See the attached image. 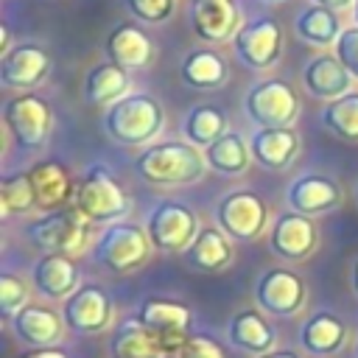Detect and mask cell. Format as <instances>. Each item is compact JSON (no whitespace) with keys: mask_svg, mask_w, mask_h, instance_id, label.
I'll return each instance as SVG.
<instances>
[{"mask_svg":"<svg viewBox=\"0 0 358 358\" xmlns=\"http://www.w3.org/2000/svg\"><path fill=\"white\" fill-rule=\"evenodd\" d=\"M165 126V112L157 98L148 92H129L120 101L109 103L103 112V131L112 143L123 148H137L151 140Z\"/></svg>","mask_w":358,"mask_h":358,"instance_id":"obj_1","label":"cell"},{"mask_svg":"<svg viewBox=\"0 0 358 358\" xmlns=\"http://www.w3.org/2000/svg\"><path fill=\"white\" fill-rule=\"evenodd\" d=\"M134 171L148 185L173 187L201 179L207 162H204V151H199L193 143L171 140V143L145 145L134 159Z\"/></svg>","mask_w":358,"mask_h":358,"instance_id":"obj_2","label":"cell"},{"mask_svg":"<svg viewBox=\"0 0 358 358\" xmlns=\"http://www.w3.org/2000/svg\"><path fill=\"white\" fill-rule=\"evenodd\" d=\"M73 207L90 224H115L129 213L131 199L103 165H90L76 185Z\"/></svg>","mask_w":358,"mask_h":358,"instance_id":"obj_3","label":"cell"},{"mask_svg":"<svg viewBox=\"0 0 358 358\" xmlns=\"http://www.w3.org/2000/svg\"><path fill=\"white\" fill-rule=\"evenodd\" d=\"M151 249L154 246L143 227H137L131 221H115L95 241L92 257L112 274H129L148 260Z\"/></svg>","mask_w":358,"mask_h":358,"instance_id":"obj_4","label":"cell"},{"mask_svg":"<svg viewBox=\"0 0 358 358\" xmlns=\"http://www.w3.org/2000/svg\"><path fill=\"white\" fill-rule=\"evenodd\" d=\"M87 218L76 207L53 210L28 224V241L42 255H78L87 246Z\"/></svg>","mask_w":358,"mask_h":358,"instance_id":"obj_5","label":"cell"},{"mask_svg":"<svg viewBox=\"0 0 358 358\" xmlns=\"http://www.w3.org/2000/svg\"><path fill=\"white\" fill-rule=\"evenodd\" d=\"M243 112L257 129H291L299 115V98L282 78H263L243 95Z\"/></svg>","mask_w":358,"mask_h":358,"instance_id":"obj_6","label":"cell"},{"mask_svg":"<svg viewBox=\"0 0 358 358\" xmlns=\"http://www.w3.org/2000/svg\"><path fill=\"white\" fill-rule=\"evenodd\" d=\"M145 232L151 246L159 252H187V246L199 235V218L185 201L162 199L151 207L145 218Z\"/></svg>","mask_w":358,"mask_h":358,"instance_id":"obj_7","label":"cell"},{"mask_svg":"<svg viewBox=\"0 0 358 358\" xmlns=\"http://www.w3.org/2000/svg\"><path fill=\"white\" fill-rule=\"evenodd\" d=\"M3 126L8 129L11 140L20 148H39L45 145L50 126H53V112L45 98L34 92H20L3 103Z\"/></svg>","mask_w":358,"mask_h":358,"instance_id":"obj_8","label":"cell"},{"mask_svg":"<svg viewBox=\"0 0 358 358\" xmlns=\"http://www.w3.org/2000/svg\"><path fill=\"white\" fill-rule=\"evenodd\" d=\"M215 224L229 238L255 241L268 224V207L255 190H229L215 201Z\"/></svg>","mask_w":358,"mask_h":358,"instance_id":"obj_9","label":"cell"},{"mask_svg":"<svg viewBox=\"0 0 358 358\" xmlns=\"http://www.w3.org/2000/svg\"><path fill=\"white\" fill-rule=\"evenodd\" d=\"M232 50L241 64L252 70H268L282 53V28L274 17H255L238 28L232 36Z\"/></svg>","mask_w":358,"mask_h":358,"instance_id":"obj_10","label":"cell"},{"mask_svg":"<svg viewBox=\"0 0 358 358\" xmlns=\"http://www.w3.org/2000/svg\"><path fill=\"white\" fill-rule=\"evenodd\" d=\"M305 296H308L305 280L296 271L282 268V266L266 268L255 282V299H257L260 310H266L271 316L288 319V316L299 313L305 305Z\"/></svg>","mask_w":358,"mask_h":358,"instance_id":"obj_11","label":"cell"},{"mask_svg":"<svg viewBox=\"0 0 358 358\" xmlns=\"http://www.w3.org/2000/svg\"><path fill=\"white\" fill-rule=\"evenodd\" d=\"M112 316H115L112 299H109L106 288H101L95 282L81 285L62 305L64 327L70 333H78V336H95V333L106 330L112 324Z\"/></svg>","mask_w":358,"mask_h":358,"instance_id":"obj_12","label":"cell"},{"mask_svg":"<svg viewBox=\"0 0 358 358\" xmlns=\"http://www.w3.org/2000/svg\"><path fill=\"white\" fill-rule=\"evenodd\" d=\"M319 246V232L308 215H299L294 210L280 213L268 229V249L288 263H299L313 255Z\"/></svg>","mask_w":358,"mask_h":358,"instance_id":"obj_13","label":"cell"},{"mask_svg":"<svg viewBox=\"0 0 358 358\" xmlns=\"http://www.w3.org/2000/svg\"><path fill=\"white\" fill-rule=\"evenodd\" d=\"M285 204L288 210L308 218L324 215L341 204V187L324 173H302L285 187Z\"/></svg>","mask_w":358,"mask_h":358,"instance_id":"obj_14","label":"cell"},{"mask_svg":"<svg viewBox=\"0 0 358 358\" xmlns=\"http://www.w3.org/2000/svg\"><path fill=\"white\" fill-rule=\"evenodd\" d=\"M50 70V56L45 48L34 42L14 45L0 59V84L6 90H31L36 87Z\"/></svg>","mask_w":358,"mask_h":358,"instance_id":"obj_15","label":"cell"},{"mask_svg":"<svg viewBox=\"0 0 358 358\" xmlns=\"http://www.w3.org/2000/svg\"><path fill=\"white\" fill-rule=\"evenodd\" d=\"M190 28L201 42H232L241 28V14L235 0H193Z\"/></svg>","mask_w":358,"mask_h":358,"instance_id":"obj_16","label":"cell"},{"mask_svg":"<svg viewBox=\"0 0 358 358\" xmlns=\"http://www.w3.org/2000/svg\"><path fill=\"white\" fill-rule=\"evenodd\" d=\"M103 53H106V62H112L123 70H137L151 62L154 42L148 39V34L140 25L120 22L109 31V36L103 42Z\"/></svg>","mask_w":358,"mask_h":358,"instance_id":"obj_17","label":"cell"},{"mask_svg":"<svg viewBox=\"0 0 358 358\" xmlns=\"http://www.w3.org/2000/svg\"><path fill=\"white\" fill-rule=\"evenodd\" d=\"M11 327H14V336L31 347V350H42V347H53L59 338H62V330H64V319L45 308V305H36V302H28L14 319H11Z\"/></svg>","mask_w":358,"mask_h":358,"instance_id":"obj_18","label":"cell"},{"mask_svg":"<svg viewBox=\"0 0 358 358\" xmlns=\"http://www.w3.org/2000/svg\"><path fill=\"white\" fill-rule=\"evenodd\" d=\"M350 81L352 76L344 70V64L333 53H319L302 67V87L308 90V95L327 101V103L347 95Z\"/></svg>","mask_w":358,"mask_h":358,"instance_id":"obj_19","label":"cell"},{"mask_svg":"<svg viewBox=\"0 0 358 358\" xmlns=\"http://www.w3.org/2000/svg\"><path fill=\"white\" fill-rule=\"evenodd\" d=\"M34 288L45 299H67L78 285V266L67 255H42L31 268Z\"/></svg>","mask_w":358,"mask_h":358,"instance_id":"obj_20","label":"cell"},{"mask_svg":"<svg viewBox=\"0 0 358 358\" xmlns=\"http://www.w3.org/2000/svg\"><path fill=\"white\" fill-rule=\"evenodd\" d=\"M252 159L266 171H282L299 154V137L294 129H257L249 137Z\"/></svg>","mask_w":358,"mask_h":358,"instance_id":"obj_21","label":"cell"},{"mask_svg":"<svg viewBox=\"0 0 358 358\" xmlns=\"http://www.w3.org/2000/svg\"><path fill=\"white\" fill-rule=\"evenodd\" d=\"M227 338L232 347L243 350V352H255V355H266L271 352L274 341H277V333L274 327L266 322V316L255 308H243L238 310L232 319H229V327H227Z\"/></svg>","mask_w":358,"mask_h":358,"instance_id":"obj_22","label":"cell"},{"mask_svg":"<svg viewBox=\"0 0 358 358\" xmlns=\"http://www.w3.org/2000/svg\"><path fill=\"white\" fill-rule=\"evenodd\" d=\"M347 341V324L341 316L330 313V310H316L310 313L302 327H299V344L310 352V355H333L344 347Z\"/></svg>","mask_w":358,"mask_h":358,"instance_id":"obj_23","label":"cell"},{"mask_svg":"<svg viewBox=\"0 0 358 358\" xmlns=\"http://www.w3.org/2000/svg\"><path fill=\"white\" fill-rule=\"evenodd\" d=\"M28 176H31V185H34V193H36V207L39 210H62L67 204V199H73V193H76V187L70 182V173L56 159L36 162L28 171Z\"/></svg>","mask_w":358,"mask_h":358,"instance_id":"obj_24","label":"cell"},{"mask_svg":"<svg viewBox=\"0 0 358 358\" xmlns=\"http://www.w3.org/2000/svg\"><path fill=\"white\" fill-rule=\"evenodd\" d=\"M179 78L190 90H218L227 81V62L210 48H193L179 64Z\"/></svg>","mask_w":358,"mask_h":358,"instance_id":"obj_25","label":"cell"},{"mask_svg":"<svg viewBox=\"0 0 358 358\" xmlns=\"http://www.w3.org/2000/svg\"><path fill=\"white\" fill-rule=\"evenodd\" d=\"M134 319L151 333V336H168V333H185L193 313L187 305L173 302V299H157L148 296L140 302Z\"/></svg>","mask_w":358,"mask_h":358,"instance_id":"obj_26","label":"cell"},{"mask_svg":"<svg viewBox=\"0 0 358 358\" xmlns=\"http://www.w3.org/2000/svg\"><path fill=\"white\" fill-rule=\"evenodd\" d=\"M81 95L92 106H103V103L109 106L123 95H129V73L112 62H101L87 70L81 81Z\"/></svg>","mask_w":358,"mask_h":358,"instance_id":"obj_27","label":"cell"},{"mask_svg":"<svg viewBox=\"0 0 358 358\" xmlns=\"http://www.w3.org/2000/svg\"><path fill=\"white\" fill-rule=\"evenodd\" d=\"M185 260L199 271H221L224 266L232 263V246L221 229L201 227L196 241L187 246Z\"/></svg>","mask_w":358,"mask_h":358,"instance_id":"obj_28","label":"cell"},{"mask_svg":"<svg viewBox=\"0 0 358 358\" xmlns=\"http://www.w3.org/2000/svg\"><path fill=\"white\" fill-rule=\"evenodd\" d=\"M201 151H204L207 168L221 176H241L252 159V151L238 131H227L224 137H218L213 145H207Z\"/></svg>","mask_w":358,"mask_h":358,"instance_id":"obj_29","label":"cell"},{"mask_svg":"<svg viewBox=\"0 0 358 358\" xmlns=\"http://www.w3.org/2000/svg\"><path fill=\"white\" fill-rule=\"evenodd\" d=\"M294 34L313 45V48H327V45H336L338 34H341V25H338V14L330 11V8H322V6H308L305 11H299V17L294 20Z\"/></svg>","mask_w":358,"mask_h":358,"instance_id":"obj_30","label":"cell"},{"mask_svg":"<svg viewBox=\"0 0 358 358\" xmlns=\"http://www.w3.org/2000/svg\"><path fill=\"white\" fill-rule=\"evenodd\" d=\"M182 131H185V140L193 143L196 148H207L213 145L218 137L227 134V115L224 109L213 106V103H196L187 115H185V123H182Z\"/></svg>","mask_w":358,"mask_h":358,"instance_id":"obj_31","label":"cell"},{"mask_svg":"<svg viewBox=\"0 0 358 358\" xmlns=\"http://www.w3.org/2000/svg\"><path fill=\"white\" fill-rule=\"evenodd\" d=\"M322 126L341 143L358 145V90H350L347 95L330 101L322 109Z\"/></svg>","mask_w":358,"mask_h":358,"instance_id":"obj_32","label":"cell"},{"mask_svg":"<svg viewBox=\"0 0 358 358\" xmlns=\"http://www.w3.org/2000/svg\"><path fill=\"white\" fill-rule=\"evenodd\" d=\"M109 355L112 358H162L159 347H157V338L137 322H123L112 341H109Z\"/></svg>","mask_w":358,"mask_h":358,"instance_id":"obj_33","label":"cell"},{"mask_svg":"<svg viewBox=\"0 0 358 358\" xmlns=\"http://www.w3.org/2000/svg\"><path fill=\"white\" fill-rule=\"evenodd\" d=\"M0 204H3V215L11 213H28L31 207H36V193L31 185L28 173H8L0 179Z\"/></svg>","mask_w":358,"mask_h":358,"instance_id":"obj_34","label":"cell"},{"mask_svg":"<svg viewBox=\"0 0 358 358\" xmlns=\"http://www.w3.org/2000/svg\"><path fill=\"white\" fill-rule=\"evenodd\" d=\"M25 305H28V288L22 285V280H17L14 274H3L0 277V310H3V316L14 319Z\"/></svg>","mask_w":358,"mask_h":358,"instance_id":"obj_35","label":"cell"},{"mask_svg":"<svg viewBox=\"0 0 358 358\" xmlns=\"http://www.w3.org/2000/svg\"><path fill=\"white\" fill-rule=\"evenodd\" d=\"M123 3H126V8L131 11L134 20L148 22V25L165 22L176 8V0H123Z\"/></svg>","mask_w":358,"mask_h":358,"instance_id":"obj_36","label":"cell"},{"mask_svg":"<svg viewBox=\"0 0 358 358\" xmlns=\"http://www.w3.org/2000/svg\"><path fill=\"white\" fill-rule=\"evenodd\" d=\"M333 56L344 64V70H347L352 78H358V25L344 28V31L338 34V39H336V53H333Z\"/></svg>","mask_w":358,"mask_h":358,"instance_id":"obj_37","label":"cell"},{"mask_svg":"<svg viewBox=\"0 0 358 358\" xmlns=\"http://www.w3.org/2000/svg\"><path fill=\"white\" fill-rule=\"evenodd\" d=\"M173 358H227L221 344L210 336H190L185 341V347L173 355Z\"/></svg>","mask_w":358,"mask_h":358,"instance_id":"obj_38","label":"cell"},{"mask_svg":"<svg viewBox=\"0 0 358 358\" xmlns=\"http://www.w3.org/2000/svg\"><path fill=\"white\" fill-rule=\"evenodd\" d=\"M20 358H67V352L59 347H42V350H28Z\"/></svg>","mask_w":358,"mask_h":358,"instance_id":"obj_39","label":"cell"},{"mask_svg":"<svg viewBox=\"0 0 358 358\" xmlns=\"http://www.w3.org/2000/svg\"><path fill=\"white\" fill-rule=\"evenodd\" d=\"M355 0H313V6H322V8H330V11H341L347 6H352Z\"/></svg>","mask_w":358,"mask_h":358,"instance_id":"obj_40","label":"cell"},{"mask_svg":"<svg viewBox=\"0 0 358 358\" xmlns=\"http://www.w3.org/2000/svg\"><path fill=\"white\" fill-rule=\"evenodd\" d=\"M257 358H299L294 350H271L266 355H257Z\"/></svg>","mask_w":358,"mask_h":358,"instance_id":"obj_41","label":"cell"},{"mask_svg":"<svg viewBox=\"0 0 358 358\" xmlns=\"http://www.w3.org/2000/svg\"><path fill=\"white\" fill-rule=\"evenodd\" d=\"M350 285H352V294L358 296V260L352 263V274H350Z\"/></svg>","mask_w":358,"mask_h":358,"instance_id":"obj_42","label":"cell"},{"mask_svg":"<svg viewBox=\"0 0 358 358\" xmlns=\"http://www.w3.org/2000/svg\"><path fill=\"white\" fill-rule=\"evenodd\" d=\"M352 20H355V25H358V0L352 3Z\"/></svg>","mask_w":358,"mask_h":358,"instance_id":"obj_43","label":"cell"},{"mask_svg":"<svg viewBox=\"0 0 358 358\" xmlns=\"http://www.w3.org/2000/svg\"><path fill=\"white\" fill-rule=\"evenodd\" d=\"M260 3H282V0H260Z\"/></svg>","mask_w":358,"mask_h":358,"instance_id":"obj_44","label":"cell"},{"mask_svg":"<svg viewBox=\"0 0 358 358\" xmlns=\"http://www.w3.org/2000/svg\"><path fill=\"white\" fill-rule=\"evenodd\" d=\"M355 355H358V344H355Z\"/></svg>","mask_w":358,"mask_h":358,"instance_id":"obj_45","label":"cell"}]
</instances>
